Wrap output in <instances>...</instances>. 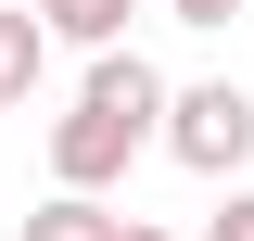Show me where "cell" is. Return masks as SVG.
I'll return each mask as SVG.
<instances>
[{
    "label": "cell",
    "instance_id": "1",
    "mask_svg": "<svg viewBox=\"0 0 254 241\" xmlns=\"http://www.w3.org/2000/svg\"><path fill=\"white\" fill-rule=\"evenodd\" d=\"M165 140V76L140 51H89V76H76V102L51 115V190H115L140 152Z\"/></svg>",
    "mask_w": 254,
    "mask_h": 241
},
{
    "label": "cell",
    "instance_id": "2",
    "mask_svg": "<svg viewBox=\"0 0 254 241\" xmlns=\"http://www.w3.org/2000/svg\"><path fill=\"white\" fill-rule=\"evenodd\" d=\"M153 152H178L190 178L242 190V165H254V89H242V76H190V89H165V140H153Z\"/></svg>",
    "mask_w": 254,
    "mask_h": 241
},
{
    "label": "cell",
    "instance_id": "3",
    "mask_svg": "<svg viewBox=\"0 0 254 241\" xmlns=\"http://www.w3.org/2000/svg\"><path fill=\"white\" fill-rule=\"evenodd\" d=\"M38 76H51V26H38L26 0H0V115H26Z\"/></svg>",
    "mask_w": 254,
    "mask_h": 241
},
{
    "label": "cell",
    "instance_id": "4",
    "mask_svg": "<svg viewBox=\"0 0 254 241\" xmlns=\"http://www.w3.org/2000/svg\"><path fill=\"white\" fill-rule=\"evenodd\" d=\"M38 26H51V51H127V13L140 0H26Z\"/></svg>",
    "mask_w": 254,
    "mask_h": 241
},
{
    "label": "cell",
    "instance_id": "5",
    "mask_svg": "<svg viewBox=\"0 0 254 241\" xmlns=\"http://www.w3.org/2000/svg\"><path fill=\"white\" fill-rule=\"evenodd\" d=\"M13 241H127L115 203H89V190H51V203H26V229Z\"/></svg>",
    "mask_w": 254,
    "mask_h": 241
},
{
    "label": "cell",
    "instance_id": "6",
    "mask_svg": "<svg viewBox=\"0 0 254 241\" xmlns=\"http://www.w3.org/2000/svg\"><path fill=\"white\" fill-rule=\"evenodd\" d=\"M203 241H254V190H229V203L203 216Z\"/></svg>",
    "mask_w": 254,
    "mask_h": 241
},
{
    "label": "cell",
    "instance_id": "7",
    "mask_svg": "<svg viewBox=\"0 0 254 241\" xmlns=\"http://www.w3.org/2000/svg\"><path fill=\"white\" fill-rule=\"evenodd\" d=\"M165 13H178V26H242L254 0H165Z\"/></svg>",
    "mask_w": 254,
    "mask_h": 241
},
{
    "label": "cell",
    "instance_id": "8",
    "mask_svg": "<svg viewBox=\"0 0 254 241\" xmlns=\"http://www.w3.org/2000/svg\"><path fill=\"white\" fill-rule=\"evenodd\" d=\"M127 241H165V229H153V216H127Z\"/></svg>",
    "mask_w": 254,
    "mask_h": 241
}]
</instances>
